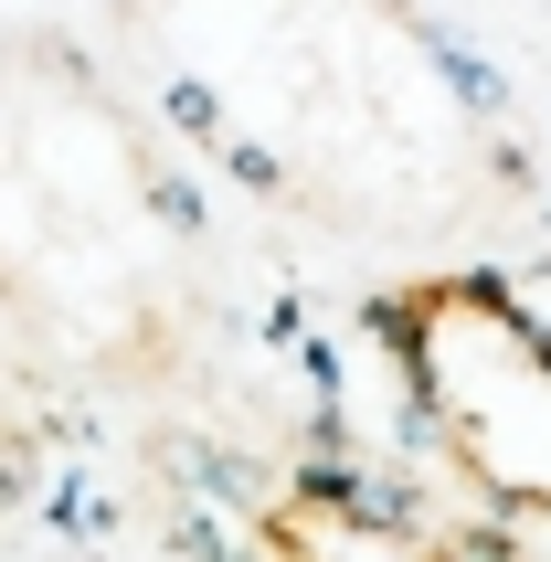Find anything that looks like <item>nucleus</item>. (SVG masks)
<instances>
[{
    "instance_id": "1",
    "label": "nucleus",
    "mask_w": 551,
    "mask_h": 562,
    "mask_svg": "<svg viewBox=\"0 0 551 562\" xmlns=\"http://www.w3.org/2000/svg\"><path fill=\"white\" fill-rule=\"evenodd\" d=\"M371 329L403 372V404L435 457L509 520H551V329L520 286L477 266H435L371 297Z\"/></svg>"
}]
</instances>
